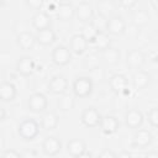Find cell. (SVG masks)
I'll return each mask as SVG.
<instances>
[{
    "mask_svg": "<svg viewBox=\"0 0 158 158\" xmlns=\"http://www.w3.org/2000/svg\"><path fill=\"white\" fill-rule=\"evenodd\" d=\"M40 126L41 123H38L35 118H25L17 126V135L23 141H33L40 135Z\"/></svg>",
    "mask_w": 158,
    "mask_h": 158,
    "instance_id": "obj_1",
    "label": "cell"
},
{
    "mask_svg": "<svg viewBox=\"0 0 158 158\" xmlns=\"http://www.w3.org/2000/svg\"><path fill=\"white\" fill-rule=\"evenodd\" d=\"M72 90H73V94L75 98H80V99L88 98L91 95V93L94 90V81L90 77H86V75L78 77L73 81Z\"/></svg>",
    "mask_w": 158,
    "mask_h": 158,
    "instance_id": "obj_2",
    "label": "cell"
},
{
    "mask_svg": "<svg viewBox=\"0 0 158 158\" xmlns=\"http://www.w3.org/2000/svg\"><path fill=\"white\" fill-rule=\"evenodd\" d=\"M27 107L35 114H42L48 107V99L42 93H33L28 96Z\"/></svg>",
    "mask_w": 158,
    "mask_h": 158,
    "instance_id": "obj_3",
    "label": "cell"
},
{
    "mask_svg": "<svg viewBox=\"0 0 158 158\" xmlns=\"http://www.w3.org/2000/svg\"><path fill=\"white\" fill-rule=\"evenodd\" d=\"M51 58H52V62L56 65L64 67V65L69 64L70 60H72V51H70V48H68L63 44L56 46L52 51Z\"/></svg>",
    "mask_w": 158,
    "mask_h": 158,
    "instance_id": "obj_4",
    "label": "cell"
},
{
    "mask_svg": "<svg viewBox=\"0 0 158 158\" xmlns=\"http://www.w3.org/2000/svg\"><path fill=\"white\" fill-rule=\"evenodd\" d=\"M101 120H102L101 114L99 112L98 109H95V107H93V106L86 107V109L81 112V116H80L81 123H83L85 127H90V128L100 126Z\"/></svg>",
    "mask_w": 158,
    "mask_h": 158,
    "instance_id": "obj_5",
    "label": "cell"
},
{
    "mask_svg": "<svg viewBox=\"0 0 158 158\" xmlns=\"http://www.w3.org/2000/svg\"><path fill=\"white\" fill-rule=\"evenodd\" d=\"M41 147H42V152L46 156L53 157V156H57L58 153H60V151H62V142L56 136H47L42 141V146Z\"/></svg>",
    "mask_w": 158,
    "mask_h": 158,
    "instance_id": "obj_6",
    "label": "cell"
},
{
    "mask_svg": "<svg viewBox=\"0 0 158 158\" xmlns=\"http://www.w3.org/2000/svg\"><path fill=\"white\" fill-rule=\"evenodd\" d=\"M146 63V56L141 49H131L126 54V64L130 69L138 70Z\"/></svg>",
    "mask_w": 158,
    "mask_h": 158,
    "instance_id": "obj_7",
    "label": "cell"
},
{
    "mask_svg": "<svg viewBox=\"0 0 158 158\" xmlns=\"http://www.w3.org/2000/svg\"><path fill=\"white\" fill-rule=\"evenodd\" d=\"M35 69H36V63L32 57L22 56L19 58V60L16 63V70L19 74H21L23 77H30V75H32Z\"/></svg>",
    "mask_w": 158,
    "mask_h": 158,
    "instance_id": "obj_8",
    "label": "cell"
},
{
    "mask_svg": "<svg viewBox=\"0 0 158 158\" xmlns=\"http://www.w3.org/2000/svg\"><path fill=\"white\" fill-rule=\"evenodd\" d=\"M86 152V143L80 138H72L67 142V153L73 158H80Z\"/></svg>",
    "mask_w": 158,
    "mask_h": 158,
    "instance_id": "obj_9",
    "label": "cell"
},
{
    "mask_svg": "<svg viewBox=\"0 0 158 158\" xmlns=\"http://www.w3.org/2000/svg\"><path fill=\"white\" fill-rule=\"evenodd\" d=\"M88 47H89V42L81 33H77V35H73L70 37L69 48H70L72 53H74L77 56H80L88 49Z\"/></svg>",
    "mask_w": 158,
    "mask_h": 158,
    "instance_id": "obj_10",
    "label": "cell"
},
{
    "mask_svg": "<svg viewBox=\"0 0 158 158\" xmlns=\"http://www.w3.org/2000/svg\"><path fill=\"white\" fill-rule=\"evenodd\" d=\"M143 121H144V116L138 109H131L125 114V123L128 128L137 130L142 126Z\"/></svg>",
    "mask_w": 158,
    "mask_h": 158,
    "instance_id": "obj_11",
    "label": "cell"
},
{
    "mask_svg": "<svg viewBox=\"0 0 158 158\" xmlns=\"http://www.w3.org/2000/svg\"><path fill=\"white\" fill-rule=\"evenodd\" d=\"M152 141H153V136L148 130L137 128L132 138V144L137 148H146L152 143Z\"/></svg>",
    "mask_w": 158,
    "mask_h": 158,
    "instance_id": "obj_12",
    "label": "cell"
},
{
    "mask_svg": "<svg viewBox=\"0 0 158 158\" xmlns=\"http://www.w3.org/2000/svg\"><path fill=\"white\" fill-rule=\"evenodd\" d=\"M151 80H152L151 74L146 70H142V69H138L132 75V85H133L135 90H137V91L144 90L151 84Z\"/></svg>",
    "mask_w": 158,
    "mask_h": 158,
    "instance_id": "obj_13",
    "label": "cell"
},
{
    "mask_svg": "<svg viewBox=\"0 0 158 158\" xmlns=\"http://www.w3.org/2000/svg\"><path fill=\"white\" fill-rule=\"evenodd\" d=\"M125 31H126V22H125V20H123L121 16L115 15V16H112V17L109 19L107 30H106V32H107L109 35L120 36V35H122Z\"/></svg>",
    "mask_w": 158,
    "mask_h": 158,
    "instance_id": "obj_14",
    "label": "cell"
},
{
    "mask_svg": "<svg viewBox=\"0 0 158 158\" xmlns=\"http://www.w3.org/2000/svg\"><path fill=\"white\" fill-rule=\"evenodd\" d=\"M94 16V10L91 7V5L88 1H81L77 7H75V17L83 22V23H88L91 21Z\"/></svg>",
    "mask_w": 158,
    "mask_h": 158,
    "instance_id": "obj_15",
    "label": "cell"
},
{
    "mask_svg": "<svg viewBox=\"0 0 158 158\" xmlns=\"http://www.w3.org/2000/svg\"><path fill=\"white\" fill-rule=\"evenodd\" d=\"M67 89H68V80L63 75H54L48 83V90L52 94L60 95L67 93Z\"/></svg>",
    "mask_w": 158,
    "mask_h": 158,
    "instance_id": "obj_16",
    "label": "cell"
},
{
    "mask_svg": "<svg viewBox=\"0 0 158 158\" xmlns=\"http://www.w3.org/2000/svg\"><path fill=\"white\" fill-rule=\"evenodd\" d=\"M31 23H32L33 28H36L37 31H40V30L49 28L51 27V23H52V19H51V16L46 11H37L32 16Z\"/></svg>",
    "mask_w": 158,
    "mask_h": 158,
    "instance_id": "obj_17",
    "label": "cell"
},
{
    "mask_svg": "<svg viewBox=\"0 0 158 158\" xmlns=\"http://www.w3.org/2000/svg\"><path fill=\"white\" fill-rule=\"evenodd\" d=\"M100 56H101V60L109 67L117 65L120 63V58H121L120 51L117 48H114V47H109V48L101 51Z\"/></svg>",
    "mask_w": 158,
    "mask_h": 158,
    "instance_id": "obj_18",
    "label": "cell"
},
{
    "mask_svg": "<svg viewBox=\"0 0 158 158\" xmlns=\"http://www.w3.org/2000/svg\"><path fill=\"white\" fill-rule=\"evenodd\" d=\"M40 123L44 131H54L59 125V116L53 111H47L41 116Z\"/></svg>",
    "mask_w": 158,
    "mask_h": 158,
    "instance_id": "obj_19",
    "label": "cell"
},
{
    "mask_svg": "<svg viewBox=\"0 0 158 158\" xmlns=\"http://www.w3.org/2000/svg\"><path fill=\"white\" fill-rule=\"evenodd\" d=\"M56 16L59 21H70L75 16V7L70 2H60L56 10Z\"/></svg>",
    "mask_w": 158,
    "mask_h": 158,
    "instance_id": "obj_20",
    "label": "cell"
},
{
    "mask_svg": "<svg viewBox=\"0 0 158 158\" xmlns=\"http://www.w3.org/2000/svg\"><path fill=\"white\" fill-rule=\"evenodd\" d=\"M109 85L114 93L121 94V93L126 91V89L128 86V80L123 74H114L109 79Z\"/></svg>",
    "mask_w": 158,
    "mask_h": 158,
    "instance_id": "obj_21",
    "label": "cell"
},
{
    "mask_svg": "<svg viewBox=\"0 0 158 158\" xmlns=\"http://www.w3.org/2000/svg\"><path fill=\"white\" fill-rule=\"evenodd\" d=\"M36 42H37V41H36V35H33V33H31V32H28V31H23V32H21L20 35H17V37H16V43H17V46H19L21 49H23V51H30V49H32Z\"/></svg>",
    "mask_w": 158,
    "mask_h": 158,
    "instance_id": "obj_22",
    "label": "cell"
},
{
    "mask_svg": "<svg viewBox=\"0 0 158 158\" xmlns=\"http://www.w3.org/2000/svg\"><path fill=\"white\" fill-rule=\"evenodd\" d=\"M118 127H120V121L115 116H111V115L104 116L101 120V123H100V128L105 135L115 133L118 130Z\"/></svg>",
    "mask_w": 158,
    "mask_h": 158,
    "instance_id": "obj_23",
    "label": "cell"
},
{
    "mask_svg": "<svg viewBox=\"0 0 158 158\" xmlns=\"http://www.w3.org/2000/svg\"><path fill=\"white\" fill-rule=\"evenodd\" d=\"M57 40L56 32L53 30L49 28H44V30H40L36 33V41L38 44L41 46H51L52 43H54Z\"/></svg>",
    "mask_w": 158,
    "mask_h": 158,
    "instance_id": "obj_24",
    "label": "cell"
},
{
    "mask_svg": "<svg viewBox=\"0 0 158 158\" xmlns=\"http://www.w3.org/2000/svg\"><path fill=\"white\" fill-rule=\"evenodd\" d=\"M17 95V89L11 81H2L0 85V98L2 101H12Z\"/></svg>",
    "mask_w": 158,
    "mask_h": 158,
    "instance_id": "obj_25",
    "label": "cell"
},
{
    "mask_svg": "<svg viewBox=\"0 0 158 158\" xmlns=\"http://www.w3.org/2000/svg\"><path fill=\"white\" fill-rule=\"evenodd\" d=\"M74 105H75L74 96L70 95V94H67V93L60 94L59 95V99L57 100V107L62 112H68V111L73 110L74 109Z\"/></svg>",
    "mask_w": 158,
    "mask_h": 158,
    "instance_id": "obj_26",
    "label": "cell"
},
{
    "mask_svg": "<svg viewBox=\"0 0 158 158\" xmlns=\"http://www.w3.org/2000/svg\"><path fill=\"white\" fill-rule=\"evenodd\" d=\"M101 56L98 53V52H91L89 53L84 60H83V67L84 69H86L88 72H91L94 69H98L100 68V64H101Z\"/></svg>",
    "mask_w": 158,
    "mask_h": 158,
    "instance_id": "obj_27",
    "label": "cell"
},
{
    "mask_svg": "<svg viewBox=\"0 0 158 158\" xmlns=\"http://www.w3.org/2000/svg\"><path fill=\"white\" fill-rule=\"evenodd\" d=\"M93 44L95 46V48H96L98 52H101V51L111 47V38H110V36H109L107 32H99V35L95 38V41H94Z\"/></svg>",
    "mask_w": 158,
    "mask_h": 158,
    "instance_id": "obj_28",
    "label": "cell"
},
{
    "mask_svg": "<svg viewBox=\"0 0 158 158\" xmlns=\"http://www.w3.org/2000/svg\"><path fill=\"white\" fill-rule=\"evenodd\" d=\"M132 23L137 27H141V26H144L148 23L149 21V15L146 10H136L132 12Z\"/></svg>",
    "mask_w": 158,
    "mask_h": 158,
    "instance_id": "obj_29",
    "label": "cell"
},
{
    "mask_svg": "<svg viewBox=\"0 0 158 158\" xmlns=\"http://www.w3.org/2000/svg\"><path fill=\"white\" fill-rule=\"evenodd\" d=\"M95 27H96V30L99 31V32H106V30H107V22H109V19H107V16L106 15H104V14H98V15H94L93 16V19H91V21H90Z\"/></svg>",
    "mask_w": 158,
    "mask_h": 158,
    "instance_id": "obj_30",
    "label": "cell"
},
{
    "mask_svg": "<svg viewBox=\"0 0 158 158\" xmlns=\"http://www.w3.org/2000/svg\"><path fill=\"white\" fill-rule=\"evenodd\" d=\"M81 35L88 40L89 43H94L95 38H96L98 35H99V31L96 30V27H95L91 22H88V23L84 25V27H83V30H81Z\"/></svg>",
    "mask_w": 158,
    "mask_h": 158,
    "instance_id": "obj_31",
    "label": "cell"
},
{
    "mask_svg": "<svg viewBox=\"0 0 158 158\" xmlns=\"http://www.w3.org/2000/svg\"><path fill=\"white\" fill-rule=\"evenodd\" d=\"M147 120L152 127L158 128V107H153L147 112Z\"/></svg>",
    "mask_w": 158,
    "mask_h": 158,
    "instance_id": "obj_32",
    "label": "cell"
},
{
    "mask_svg": "<svg viewBox=\"0 0 158 158\" xmlns=\"http://www.w3.org/2000/svg\"><path fill=\"white\" fill-rule=\"evenodd\" d=\"M26 5L31 9V10H36V11H40L43 5L46 4V0H25Z\"/></svg>",
    "mask_w": 158,
    "mask_h": 158,
    "instance_id": "obj_33",
    "label": "cell"
},
{
    "mask_svg": "<svg viewBox=\"0 0 158 158\" xmlns=\"http://www.w3.org/2000/svg\"><path fill=\"white\" fill-rule=\"evenodd\" d=\"M20 153L15 149H6L1 153V158H20Z\"/></svg>",
    "mask_w": 158,
    "mask_h": 158,
    "instance_id": "obj_34",
    "label": "cell"
},
{
    "mask_svg": "<svg viewBox=\"0 0 158 158\" xmlns=\"http://www.w3.org/2000/svg\"><path fill=\"white\" fill-rule=\"evenodd\" d=\"M99 156H100L101 158H115V157H118L117 153H115L114 151H111V149H109V148H105Z\"/></svg>",
    "mask_w": 158,
    "mask_h": 158,
    "instance_id": "obj_35",
    "label": "cell"
},
{
    "mask_svg": "<svg viewBox=\"0 0 158 158\" xmlns=\"http://www.w3.org/2000/svg\"><path fill=\"white\" fill-rule=\"evenodd\" d=\"M118 2L125 9H131L137 4V0H118Z\"/></svg>",
    "mask_w": 158,
    "mask_h": 158,
    "instance_id": "obj_36",
    "label": "cell"
},
{
    "mask_svg": "<svg viewBox=\"0 0 158 158\" xmlns=\"http://www.w3.org/2000/svg\"><path fill=\"white\" fill-rule=\"evenodd\" d=\"M47 5H48V9H52V11H56L58 5L62 2L60 0H46Z\"/></svg>",
    "mask_w": 158,
    "mask_h": 158,
    "instance_id": "obj_37",
    "label": "cell"
},
{
    "mask_svg": "<svg viewBox=\"0 0 158 158\" xmlns=\"http://www.w3.org/2000/svg\"><path fill=\"white\" fill-rule=\"evenodd\" d=\"M146 157H148V158H152V157L158 158V152H148V153L146 154Z\"/></svg>",
    "mask_w": 158,
    "mask_h": 158,
    "instance_id": "obj_38",
    "label": "cell"
},
{
    "mask_svg": "<svg viewBox=\"0 0 158 158\" xmlns=\"http://www.w3.org/2000/svg\"><path fill=\"white\" fill-rule=\"evenodd\" d=\"M117 154H118V157H127V158L132 156V154L128 153V152H121V153H117Z\"/></svg>",
    "mask_w": 158,
    "mask_h": 158,
    "instance_id": "obj_39",
    "label": "cell"
},
{
    "mask_svg": "<svg viewBox=\"0 0 158 158\" xmlns=\"http://www.w3.org/2000/svg\"><path fill=\"white\" fill-rule=\"evenodd\" d=\"M0 111H1V114H0V120H1V121H4V120H5V109H4V107H1V110H0Z\"/></svg>",
    "mask_w": 158,
    "mask_h": 158,
    "instance_id": "obj_40",
    "label": "cell"
}]
</instances>
